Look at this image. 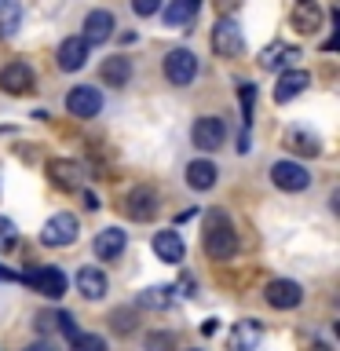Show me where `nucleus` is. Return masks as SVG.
<instances>
[{
	"mask_svg": "<svg viewBox=\"0 0 340 351\" xmlns=\"http://www.w3.org/2000/svg\"><path fill=\"white\" fill-rule=\"evenodd\" d=\"M202 241H205V252L208 260H230L238 252V234H234V223H230V216L223 208H212V213L205 216V230H202Z\"/></svg>",
	"mask_w": 340,
	"mask_h": 351,
	"instance_id": "1",
	"label": "nucleus"
},
{
	"mask_svg": "<svg viewBox=\"0 0 340 351\" xmlns=\"http://www.w3.org/2000/svg\"><path fill=\"white\" fill-rule=\"evenodd\" d=\"M77 234H81V227H77V216L70 213H55L48 223L40 227V241L51 249H62V245H73Z\"/></svg>",
	"mask_w": 340,
	"mask_h": 351,
	"instance_id": "2",
	"label": "nucleus"
},
{
	"mask_svg": "<svg viewBox=\"0 0 340 351\" xmlns=\"http://www.w3.org/2000/svg\"><path fill=\"white\" fill-rule=\"evenodd\" d=\"M271 183L278 186V191L300 194V191L311 186V172H307L300 161H274L271 165Z\"/></svg>",
	"mask_w": 340,
	"mask_h": 351,
	"instance_id": "3",
	"label": "nucleus"
},
{
	"mask_svg": "<svg viewBox=\"0 0 340 351\" xmlns=\"http://www.w3.org/2000/svg\"><path fill=\"white\" fill-rule=\"evenodd\" d=\"M212 51L223 55V59H238L245 51V40H241V26L234 19H219L212 26Z\"/></svg>",
	"mask_w": 340,
	"mask_h": 351,
	"instance_id": "4",
	"label": "nucleus"
},
{
	"mask_svg": "<svg viewBox=\"0 0 340 351\" xmlns=\"http://www.w3.org/2000/svg\"><path fill=\"white\" fill-rule=\"evenodd\" d=\"M165 77H169L172 84H191L197 77V55L191 48H172L165 55Z\"/></svg>",
	"mask_w": 340,
	"mask_h": 351,
	"instance_id": "5",
	"label": "nucleus"
},
{
	"mask_svg": "<svg viewBox=\"0 0 340 351\" xmlns=\"http://www.w3.org/2000/svg\"><path fill=\"white\" fill-rule=\"evenodd\" d=\"M81 40L92 48V44H106L110 37H114V29H117V19H114V11H106V8H95V11H88L84 15V26H81Z\"/></svg>",
	"mask_w": 340,
	"mask_h": 351,
	"instance_id": "6",
	"label": "nucleus"
},
{
	"mask_svg": "<svg viewBox=\"0 0 340 351\" xmlns=\"http://www.w3.org/2000/svg\"><path fill=\"white\" fill-rule=\"evenodd\" d=\"M191 139H194L197 150H219V147H223V139H227L223 117H212V114L197 117L194 128H191Z\"/></svg>",
	"mask_w": 340,
	"mask_h": 351,
	"instance_id": "7",
	"label": "nucleus"
},
{
	"mask_svg": "<svg viewBox=\"0 0 340 351\" xmlns=\"http://www.w3.org/2000/svg\"><path fill=\"white\" fill-rule=\"evenodd\" d=\"M22 282L33 285L37 293H44L48 300H59L66 293V274L59 267H33V271H22Z\"/></svg>",
	"mask_w": 340,
	"mask_h": 351,
	"instance_id": "8",
	"label": "nucleus"
},
{
	"mask_svg": "<svg viewBox=\"0 0 340 351\" xmlns=\"http://www.w3.org/2000/svg\"><path fill=\"white\" fill-rule=\"evenodd\" d=\"M66 110H70L73 117H81V121L95 117L99 110H103V92L92 88V84H77V88H70V95H66Z\"/></svg>",
	"mask_w": 340,
	"mask_h": 351,
	"instance_id": "9",
	"label": "nucleus"
},
{
	"mask_svg": "<svg viewBox=\"0 0 340 351\" xmlns=\"http://www.w3.org/2000/svg\"><path fill=\"white\" fill-rule=\"evenodd\" d=\"M0 88H4L8 95H29L33 88H37V77H33V70L26 62H8L4 70H0Z\"/></svg>",
	"mask_w": 340,
	"mask_h": 351,
	"instance_id": "10",
	"label": "nucleus"
},
{
	"mask_svg": "<svg viewBox=\"0 0 340 351\" xmlns=\"http://www.w3.org/2000/svg\"><path fill=\"white\" fill-rule=\"evenodd\" d=\"M263 296H267V304L278 307V311H293V307H300L304 289H300V285H296L293 278H274V282H267Z\"/></svg>",
	"mask_w": 340,
	"mask_h": 351,
	"instance_id": "11",
	"label": "nucleus"
},
{
	"mask_svg": "<svg viewBox=\"0 0 340 351\" xmlns=\"http://www.w3.org/2000/svg\"><path fill=\"white\" fill-rule=\"evenodd\" d=\"M48 180L59 186V191H81L84 183V169L70 158H51L48 161Z\"/></svg>",
	"mask_w": 340,
	"mask_h": 351,
	"instance_id": "12",
	"label": "nucleus"
},
{
	"mask_svg": "<svg viewBox=\"0 0 340 351\" xmlns=\"http://www.w3.org/2000/svg\"><path fill=\"white\" fill-rule=\"evenodd\" d=\"M125 216L136 219V223H147V219L158 216V194L150 186H136L128 197H125Z\"/></svg>",
	"mask_w": 340,
	"mask_h": 351,
	"instance_id": "13",
	"label": "nucleus"
},
{
	"mask_svg": "<svg viewBox=\"0 0 340 351\" xmlns=\"http://www.w3.org/2000/svg\"><path fill=\"white\" fill-rule=\"evenodd\" d=\"M322 4L318 0H293V15H289V22H293V29L296 33H318L322 29Z\"/></svg>",
	"mask_w": 340,
	"mask_h": 351,
	"instance_id": "14",
	"label": "nucleus"
},
{
	"mask_svg": "<svg viewBox=\"0 0 340 351\" xmlns=\"http://www.w3.org/2000/svg\"><path fill=\"white\" fill-rule=\"evenodd\" d=\"M260 340H263V326L256 318H241V322H234V329H230L227 348L230 351H256Z\"/></svg>",
	"mask_w": 340,
	"mask_h": 351,
	"instance_id": "15",
	"label": "nucleus"
},
{
	"mask_svg": "<svg viewBox=\"0 0 340 351\" xmlns=\"http://www.w3.org/2000/svg\"><path fill=\"white\" fill-rule=\"evenodd\" d=\"M55 62H59L62 73H77L88 62V44L81 37H66L59 44V51H55Z\"/></svg>",
	"mask_w": 340,
	"mask_h": 351,
	"instance_id": "16",
	"label": "nucleus"
},
{
	"mask_svg": "<svg viewBox=\"0 0 340 351\" xmlns=\"http://www.w3.org/2000/svg\"><path fill=\"white\" fill-rule=\"evenodd\" d=\"M304 88H311V73L307 70H285L278 77V84H274V103H293Z\"/></svg>",
	"mask_w": 340,
	"mask_h": 351,
	"instance_id": "17",
	"label": "nucleus"
},
{
	"mask_svg": "<svg viewBox=\"0 0 340 351\" xmlns=\"http://www.w3.org/2000/svg\"><path fill=\"white\" fill-rule=\"evenodd\" d=\"M125 245H128V234L121 227H106V230H99L95 234V256L99 260H117L121 252H125Z\"/></svg>",
	"mask_w": 340,
	"mask_h": 351,
	"instance_id": "18",
	"label": "nucleus"
},
{
	"mask_svg": "<svg viewBox=\"0 0 340 351\" xmlns=\"http://www.w3.org/2000/svg\"><path fill=\"white\" fill-rule=\"evenodd\" d=\"M106 289H110L106 271H99V267H81L77 271V293H81L84 300H103Z\"/></svg>",
	"mask_w": 340,
	"mask_h": 351,
	"instance_id": "19",
	"label": "nucleus"
},
{
	"mask_svg": "<svg viewBox=\"0 0 340 351\" xmlns=\"http://www.w3.org/2000/svg\"><path fill=\"white\" fill-rule=\"evenodd\" d=\"M99 77L106 81V88H125L132 81V59L128 55H110V59L99 66Z\"/></svg>",
	"mask_w": 340,
	"mask_h": 351,
	"instance_id": "20",
	"label": "nucleus"
},
{
	"mask_svg": "<svg viewBox=\"0 0 340 351\" xmlns=\"http://www.w3.org/2000/svg\"><path fill=\"white\" fill-rule=\"evenodd\" d=\"M154 252H158V260H165V263H183V256H186L183 238L175 234V230H161V234H154Z\"/></svg>",
	"mask_w": 340,
	"mask_h": 351,
	"instance_id": "21",
	"label": "nucleus"
},
{
	"mask_svg": "<svg viewBox=\"0 0 340 351\" xmlns=\"http://www.w3.org/2000/svg\"><path fill=\"white\" fill-rule=\"evenodd\" d=\"M216 165L212 161H191L186 165V186L191 191H212L216 186Z\"/></svg>",
	"mask_w": 340,
	"mask_h": 351,
	"instance_id": "22",
	"label": "nucleus"
},
{
	"mask_svg": "<svg viewBox=\"0 0 340 351\" xmlns=\"http://www.w3.org/2000/svg\"><path fill=\"white\" fill-rule=\"evenodd\" d=\"M282 147H289L293 154H300V158H315L318 150H322V143H318V136H311V132H300V128H289L282 139Z\"/></svg>",
	"mask_w": 340,
	"mask_h": 351,
	"instance_id": "23",
	"label": "nucleus"
},
{
	"mask_svg": "<svg viewBox=\"0 0 340 351\" xmlns=\"http://www.w3.org/2000/svg\"><path fill=\"white\" fill-rule=\"evenodd\" d=\"M197 8H202V0H169L165 4V26H186V22H194Z\"/></svg>",
	"mask_w": 340,
	"mask_h": 351,
	"instance_id": "24",
	"label": "nucleus"
},
{
	"mask_svg": "<svg viewBox=\"0 0 340 351\" xmlns=\"http://www.w3.org/2000/svg\"><path fill=\"white\" fill-rule=\"evenodd\" d=\"M293 59H300V48H293V44H271V48L260 51L263 70H278V66H289Z\"/></svg>",
	"mask_w": 340,
	"mask_h": 351,
	"instance_id": "25",
	"label": "nucleus"
},
{
	"mask_svg": "<svg viewBox=\"0 0 340 351\" xmlns=\"http://www.w3.org/2000/svg\"><path fill=\"white\" fill-rule=\"evenodd\" d=\"M22 22V11L15 0H0V37H11Z\"/></svg>",
	"mask_w": 340,
	"mask_h": 351,
	"instance_id": "26",
	"label": "nucleus"
},
{
	"mask_svg": "<svg viewBox=\"0 0 340 351\" xmlns=\"http://www.w3.org/2000/svg\"><path fill=\"white\" fill-rule=\"evenodd\" d=\"M238 99H241V117H245V128L252 125V114H256V84L241 81L238 84Z\"/></svg>",
	"mask_w": 340,
	"mask_h": 351,
	"instance_id": "27",
	"label": "nucleus"
},
{
	"mask_svg": "<svg viewBox=\"0 0 340 351\" xmlns=\"http://www.w3.org/2000/svg\"><path fill=\"white\" fill-rule=\"evenodd\" d=\"M70 351H106V340L99 333H77L70 340Z\"/></svg>",
	"mask_w": 340,
	"mask_h": 351,
	"instance_id": "28",
	"label": "nucleus"
},
{
	"mask_svg": "<svg viewBox=\"0 0 340 351\" xmlns=\"http://www.w3.org/2000/svg\"><path fill=\"white\" fill-rule=\"evenodd\" d=\"M143 348H147V351H172L175 337L165 333V329H154V333H147V340H143Z\"/></svg>",
	"mask_w": 340,
	"mask_h": 351,
	"instance_id": "29",
	"label": "nucleus"
},
{
	"mask_svg": "<svg viewBox=\"0 0 340 351\" xmlns=\"http://www.w3.org/2000/svg\"><path fill=\"white\" fill-rule=\"evenodd\" d=\"M19 245V227L8 216H0V252H11Z\"/></svg>",
	"mask_w": 340,
	"mask_h": 351,
	"instance_id": "30",
	"label": "nucleus"
},
{
	"mask_svg": "<svg viewBox=\"0 0 340 351\" xmlns=\"http://www.w3.org/2000/svg\"><path fill=\"white\" fill-rule=\"evenodd\" d=\"M169 293H172V289L154 285V289H147V293L139 296V304H143V307H165V304H169Z\"/></svg>",
	"mask_w": 340,
	"mask_h": 351,
	"instance_id": "31",
	"label": "nucleus"
},
{
	"mask_svg": "<svg viewBox=\"0 0 340 351\" xmlns=\"http://www.w3.org/2000/svg\"><path fill=\"white\" fill-rule=\"evenodd\" d=\"M110 322H114V333H132V307H117Z\"/></svg>",
	"mask_w": 340,
	"mask_h": 351,
	"instance_id": "32",
	"label": "nucleus"
},
{
	"mask_svg": "<svg viewBox=\"0 0 340 351\" xmlns=\"http://www.w3.org/2000/svg\"><path fill=\"white\" fill-rule=\"evenodd\" d=\"M132 11H136L139 19L158 15V11H161V0H132Z\"/></svg>",
	"mask_w": 340,
	"mask_h": 351,
	"instance_id": "33",
	"label": "nucleus"
},
{
	"mask_svg": "<svg viewBox=\"0 0 340 351\" xmlns=\"http://www.w3.org/2000/svg\"><path fill=\"white\" fill-rule=\"evenodd\" d=\"M0 282H22V271H11V267L0 263Z\"/></svg>",
	"mask_w": 340,
	"mask_h": 351,
	"instance_id": "34",
	"label": "nucleus"
},
{
	"mask_svg": "<svg viewBox=\"0 0 340 351\" xmlns=\"http://www.w3.org/2000/svg\"><path fill=\"white\" fill-rule=\"evenodd\" d=\"M84 208H99V202H95V194H88V191H84Z\"/></svg>",
	"mask_w": 340,
	"mask_h": 351,
	"instance_id": "35",
	"label": "nucleus"
},
{
	"mask_svg": "<svg viewBox=\"0 0 340 351\" xmlns=\"http://www.w3.org/2000/svg\"><path fill=\"white\" fill-rule=\"evenodd\" d=\"M29 351H51V348H44V344H37V348H29Z\"/></svg>",
	"mask_w": 340,
	"mask_h": 351,
	"instance_id": "36",
	"label": "nucleus"
}]
</instances>
